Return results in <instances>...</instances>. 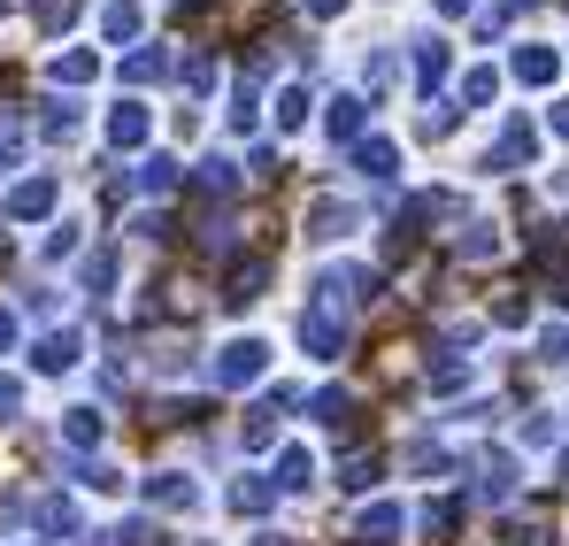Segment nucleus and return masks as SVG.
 I'll return each mask as SVG.
<instances>
[{
    "label": "nucleus",
    "mask_w": 569,
    "mask_h": 546,
    "mask_svg": "<svg viewBox=\"0 0 569 546\" xmlns=\"http://www.w3.org/2000/svg\"><path fill=\"white\" fill-rule=\"evenodd\" d=\"M562 477H569V455H562Z\"/></svg>",
    "instance_id": "8fccbe9b"
},
{
    "label": "nucleus",
    "mask_w": 569,
    "mask_h": 546,
    "mask_svg": "<svg viewBox=\"0 0 569 546\" xmlns=\"http://www.w3.org/2000/svg\"><path fill=\"white\" fill-rule=\"evenodd\" d=\"M270 485H278V493H308V485H316V455H308V447H284Z\"/></svg>",
    "instance_id": "4468645a"
},
{
    "label": "nucleus",
    "mask_w": 569,
    "mask_h": 546,
    "mask_svg": "<svg viewBox=\"0 0 569 546\" xmlns=\"http://www.w3.org/2000/svg\"><path fill=\"white\" fill-rule=\"evenodd\" d=\"M547 123H555V139H569V100H555V116H547Z\"/></svg>",
    "instance_id": "a18cd8bd"
},
{
    "label": "nucleus",
    "mask_w": 569,
    "mask_h": 546,
    "mask_svg": "<svg viewBox=\"0 0 569 546\" xmlns=\"http://www.w3.org/2000/svg\"><path fill=\"white\" fill-rule=\"evenodd\" d=\"M262 285H270V262H247V270H231L223 300H231V308H247V300H262Z\"/></svg>",
    "instance_id": "412c9836"
},
{
    "label": "nucleus",
    "mask_w": 569,
    "mask_h": 546,
    "mask_svg": "<svg viewBox=\"0 0 569 546\" xmlns=\"http://www.w3.org/2000/svg\"><path fill=\"white\" fill-rule=\"evenodd\" d=\"M239 447H247V455H270V447H278V408H247Z\"/></svg>",
    "instance_id": "a211bd4d"
},
{
    "label": "nucleus",
    "mask_w": 569,
    "mask_h": 546,
    "mask_svg": "<svg viewBox=\"0 0 569 546\" xmlns=\"http://www.w3.org/2000/svg\"><path fill=\"white\" fill-rule=\"evenodd\" d=\"M200 192H239V170H231L223 155H208V162H200Z\"/></svg>",
    "instance_id": "c756f323"
},
{
    "label": "nucleus",
    "mask_w": 569,
    "mask_h": 546,
    "mask_svg": "<svg viewBox=\"0 0 569 546\" xmlns=\"http://www.w3.org/2000/svg\"><path fill=\"white\" fill-rule=\"evenodd\" d=\"M455 123H462V108H455V100H423V116H416V139H455Z\"/></svg>",
    "instance_id": "6ab92c4d"
},
{
    "label": "nucleus",
    "mask_w": 569,
    "mask_h": 546,
    "mask_svg": "<svg viewBox=\"0 0 569 546\" xmlns=\"http://www.w3.org/2000/svg\"><path fill=\"white\" fill-rule=\"evenodd\" d=\"M108 139H116V147H147V108H139V100L108 108Z\"/></svg>",
    "instance_id": "dca6fc26"
},
{
    "label": "nucleus",
    "mask_w": 569,
    "mask_h": 546,
    "mask_svg": "<svg viewBox=\"0 0 569 546\" xmlns=\"http://www.w3.org/2000/svg\"><path fill=\"white\" fill-rule=\"evenodd\" d=\"M39 524L62 539V532H78V508H70V500H47V508H39Z\"/></svg>",
    "instance_id": "72a5a7b5"
},
{
    "label": "nucleus",
    "mask_w": 569,
    "mask_h": 546,
    "mask_svg": "<svg viewBox=\"0 0 569 546\" xmlns=\"http://www.w3.org/2000/svg\"><path fill=\"white\" fill-rule=\"evenodd\" d=\"M162 70H170V54H162V47H139V54L123 62V78H131V86H154Z\"/></svg>",
    "instance_id": "cd10ccee"
},
{
    "label": "nucleus",
    "mask_w": 569,
    "mask_h": 546,
    "mask_svg": "<svg viewBox=\"0 0 569 546\" xmlns=\"http://www.w3.org/2000/svg\"><path fill=\"white\" fill-rule=\"evenodd\" d=\"M262 123V92H254V78H239L231 86V131H254Z\"/></svg>",
    "instance_id": "5701e85b"
},
{
    "label": "nucleus",
    "mask_w": 569,
    "mask_h": 546,
    "mask_svg": "<svg viewBox=\"0 0 569 546\" xmlns=\"http://www.w3.org/2000/svg\"><path fill=\"white\" fill-rule=\"evenodd\" d=\"M78 363H86V331H78V324H62V331H47V339L31 347V369H39V377H62V369H78Z\"/></svg>",
    "instance_id": "7ed1b4c3"
},
{
    "label": "nucleus",
    "mask_w": 569,
    "mask_h": 546,
    "mask_svg": "<svg viewBox=\"0 0 569 546\" xmlns=\"http://www.w3.org/2000/svg\"><path fill=\"white\" fill-rule=\"evenodd\" d=\"M254 546H292V539H284V532H254Z\"/></svg>",
    "instance_id": "de8ad7c7"
},
{
    "label": "nucleus",
    "mask_w": 569,
    "mask_h": 546,
    "mask_svg": "<svg viewBox=\"0 0 569 546\" xmlns=\"http://www.w3.org/2000/svg\"><path fill=\"white\" fill-rule=\"evenodd\" d=\"M93 54H86V47H70V54H54V86H93Z\"/></svg>",
    "instance_id": "393cba45"
},
{
    "label": "nucleus",
    "mask_w": 569,
    "mask_h": 546,
    "mask_svg": "<svg viewBox=\"0 0 569 546\" xmlns=\"http://www.w3.org/2000/svg\"><path fill=\"white\" fill-rule=\"evenodd\" d=\"M362 300H378V270H323L308 285V308H300V347L316 355V363H339L347 355V339H355V308Z\"/></svg>",
    "instance_id": "f257e3e1"
},
{
    "label": "nucleus",
    "mask_w": 569,
    "mask_h": 546,
    "mask_svg": "<svg viewBox=\"0 0 569 546\" xmlns=\"http://www.w3.org/2000/svg\"><path fill=\"white\" fill-rule=\"evenodd\" d=\"M447 70H455V54H447V39H416V86H423V100L447 86Z\"/></svg>",
    "instance_id": "423d86ee"
},
{
    "label": "nucleus",
    "mask_w": 569,
    "mask_h": 546,
    "mask_svg": "<svg viewBox=\"0 0 569 546\" xmlns=\"http://www.w3.org/2000/svg\"><path fill=\"white\" fill-rule=\"evenodd\" d=\"M516 78H523V86H555V78H562V54H555V47H516Z\"/></svg>",
    "instance_id": "f8f14e48"
},
{
    "label": "nucleus",
    "mask_w": 569,
    "mask_h": 546,
    "mask_svg": "<svg viewBox=\"0 0 569 546\" xmlns=\"http://www.w3.org/2000/svg\"><path fill=\"white\" fill-rule=\"evenodd\" d=\"M462 385H470V363H462V355L431 363V393H462Z\"/></svg>",
    "instance_id": "7c9ffc66"
},
{
    "label": "nucleus",
    "mask_w": 569,
    "mask_h": 546,
    "mask_svg": "<svg viewBox=\"0 0 569 546\" xmlns=\"http://www.w3.org/2000/svg\"><path fill=\"white\" fill-rule=\"evenodd\" d=\"M62 255H78V224H62V231L47 239V262H62Z\"/></svg>",
    "instance_id": "58836bf2"
},
{
    "label": "nucleus",
    "mask_w": 569,
    "mask_h": 546,
    "mask_svg": "<svg viewBox=\"0 0 569 546\" xmlns=\"http://www.w3.org/2000/svg\"><path fill=\"white\" fill-rule=\"evenodd\" d=\"M262 369H270V347H262V339H231V347H216L208 377H216L223 393H239V385H254Z\"/></svg>",
    "instance_id": "f03ea898"
},
{
    "label": "nucleus",
    "mask_w": 569,
    "mask_h": 546,
    "mask_svg": "<svg viewBox=\"0 0 569 546\" xmlns=\"http://www.w3.org/2000/svg\"><path fill=\"white\" fill-rule=\"evenodd\" d=\"M492 255H500V231H485V224H477L470 239H462V262H492Z\"/></svg>",
    "instance_id": "2f4dec72"
},
{
    "label": "nucleus",
    "mask_w": 569,
    "mask_h": 546,
    "mask_svg": "<svg viewBox=\"0 0 569 546\" xmlns=\"http://www.w3.org/2000/svg\"><path fill=\"white\" fill-rule=\"evenodd\" d=\"M139 192H178V162L170 155H147L139 162Z\"/></svg>",
    "instance_id": "bb28decb"
},
{
    "label": "nucleus",
    "mask_w": 569,
    "mask_h": 546,
    "mask_svg": "<svg viewBox=\"0 0 569 546\" xmlns=\"http://www.w3.org/2000/svg\"><path fill=\"white\" fill-rule=\"evenodd\" d=\"M523 447H555V416H531L523 424Z\"/></svg>",
    "instance_id": "ea45409f"
},
{
    "label": "nucleus",
    "mask_w": 569,
    "mask_h": 546,
    "mask_svg": "<svg viewBox=\"0 0 569 546\" xmlns=\"http://www.w3.org/2000/svg\"><path fill=\"white\" fill-rule=\"evenodd\" d=\"M270 500H278L270 477H239V485H231V508H239V516H270Z\"/></svg>",
    "instance_id": "aec40b11"
},
{
    "label": "nucleus",
    "mask_w": 569,
    "mask_h": 546,
    "mask_svg": "<svg viewBox=\"0 0 569 546\" xmlns=\"http://www.w3.org/2000/svg\"><path fill=\"white\" fill-rule=\"evenodd\" d=\"M539 355H547V363H569V331H547V339H539Z\"/></svg>",
    "instance_id": "37998d69"
},
{
    "label": "nucleus",
    "mask_w": 569,
    "mask_h": 546,
    "mask_svg": "<svg viewBox=\"0 0 569 546\" xmlns=\"http://www.w3.org/2000/svg\"><path fill=\"white\" fill-rule=\"evenodd\" d=\"M16 408H23V385H16V377H0V424H8Z\"/></svg>",
    "instance_id": "79ce46f5"
},
{
    "label": "nucleus",
    "mask_w": 569,
    "mask_h": 546,
    "mask_svg": "<svg viewBox=\"0 0 569 546\" xmlns=\"http://www.w3.org/2000/svg\"><path fill=\"white\" fill-rule=\"evenodd\" d=\"M462 524V500H423V539L447 546V532Z\"/></svg>",
    "instance_id": "4be33fe9"
},
{
    "label": "nucleus",
    "mask_w": 569,
    "mask_h": 546,
    "mask_svg": "<svg viewBox=\"0 0 569 546\" xmlns=\"http://www.w3.org/2000/svg\"><path fill=\"white\" fill-rule=\"evenodd\" d=\"M178 78H186V92H208V86H216V62H208V54H186Z\"/></svg>",
    "instance_id": "f704fd0d"
},
{
    "label": "nucleus",
    "mask_w": 569,
    "mask_h": 546,
    "mask_svg": "<svg viewBox=\"0 0 569 546\" xmlns=\"http://www.w3.org/2000/svg\"><path fill=\"white\" fill-rule=\"evenodd\" d=\"M439 16H470V0H439Z\"/></svg>",
    "instance_id": "09e8293b"
},
{
    "label": "nucleus",
    "mask_w": 569,
    "mask_h": 546,
    "mask_svg": "<svg viewBox=\"0 0 569 546\" xmlns=\"http://www.w3.org/2000/svg\"><path fill=\"white\" fill-rule=\"evenodd\" d=\"M139 23H147V16H139V0H108V8H100V31H108L116 47H131V39H139Z\"/></svg>",
    "instance_id": "2eb2a0df"
},
{
    "label": "nucleus",
    "mask_w": 569,
    "mask_h": 546,
    "mask_svg": "<svg viewBox=\"0 0 569 546\" xmlns=\"http://www.w3.org/2000/svg\"><path fill=\"white\" fill-rule=\"evenodd\" d=\"M477 500H492V508L516 500V461L508 455H485V469H477Z\"/></svg>",
    "instance_id": "9d476101"
},
{
    "label": "nucleus",
    "mask_w": 569,
    "mask_h": 546,
    "mask_svg": "<svg viewBox=\"0 0 569 546\" xmlns=\"http://www.w3.org/2000/svg\"><path fill=\"white\" fill-rule=\"evenodd\" d=\"M323 123H331V139H362L370 100H362V92H347V100H331V116H323Z\"/></svg>",
    "instance_id": "f3484780"
},
{
    "label": "nucleus",
    "mask_w": 569,
    "mask_h": 546,
    "mask_svg": "<svg viewBox=\"0 0 569 546\" xmlns=\"http://www.w3.org/2000/svg\"><path fill=\"white\" fill-rule=\"evenodd\" d=\"M54 192H62V178H54V170H39V178H23V185H16V192H8L0 208H8L16 224H39V216L54 208Z\"/></svg>",
    "instance_id": "20e7f679"
},
{
    "label": "nucleus",
    "mask_w": 569,
    "mask_h": 546,
    "mask_svg": "<svg viewBox=\"0 0 569 546\" xmlns=\"http://www.w3.org/2000/svg\"><path fill=\"white\" fill-rule=\"evenodd\" d=\"M147 500H154V508H192L200 485H192L186 469H154V477H147Z\"/></svg>",
    "instance_id": "0eeeda50"
},
{
    "label": "nucleus",
    "mask_w": 569,
    "mask_h": 546,
    "mask_svg": "<svg viewBox=\"0 0 569 546\" xmlns=\"http://www.w3.org/2000/svg\"><path fill=\"white\" fill-rule=\"evenodd\" d=\"M39 16H47V31H62V23H78V0H47Z\"/></svg>",
    "instance_id": "a19ab883"
},
{
    "label": "nucleus",
    "mask_w": 569,
    "mask_h": 546,
    "mask_svg": "<svg viewBox=\"0 0 569 546\" xmlns=\"http://www.w3.org/2000/svg\"><path fill=\"white\" fill-rule=\"evenodd\" d=\"M492 100H500V70H470V78H462V100H455V108H492Z\"/></svg>",
    "instance_id": "a878e982"
},
{
    "label": "nucleus",
    "mask_w": 569,
    "mask_h": 546,
    "mask_svg": "<svg viewBox=\"0 0 569 546\" xmlns=\"http://www.w3.org/2000/svg\"><path fill=\"white\" fill-rule=\"evenodd\" d=\"M392 162H400L392 139H355V170H362L370 185H392Z\"/></svg>",
    "instance_id": "ddd939ff"
},
{
    "label": "nucleus",
    "mask_w": 569,
    "mask_h": 546,
    "mask_svg": "<svg viewBox=\"0 0 569 546\" xmlns=\"http://www.w3.org/2000/svg\"><path fill=\"white\" fill-rule=\"evenodd\" d=\"M100 439H108V424H100V408H70V416H62V447H78V455H93Z\"/></svg>",
    "instance_id": "9b49d317"
},
{
    "label": "nucleus",
    "mask_w": 569,
    "mask_h": 546,
    "mask_svg": "<svg viewBox=\"0 0 569 546\" xmlns=\"http://www.w3.org/2000/svg\"><path fill=\"white\" fill-rule=\"evenodd\" d=\"M308 116H316V92H308V86H284L278 92V123H284V131H300Z\"/></svg>",
    "instance_id": "b1692460"
},
{
    "label": "nucleus",
    "mask_w": 569,
    "mask_h": 546,
    "mask_svg": "<svg viewBox=\"0 0 569 546\" xmlns=\"http://www.w3.org/2000/svg\"><path fill=\"white\" fill-rule=\"evenodd\" d=\"M355 224H362V216H355L347 200H316V208H308V239H347Z\"/></svg>",
    "instance_id": "6e6552de"
},
{
    "label": "nucleus",
    "mask_w": 569,
    "mask_h": 546,
    "mask_svg": "<svg viewBox=\"0 0 569 546\" xmlns=\"http://www.w3.org/2000/svg\"><path fill=\"white\" fill-rule=\"evenodd\" d=\"M108 285H116V255H93L86 262V292H108Z\"/></svg>",
    "instance_id": "c9c22d12"
},
{
    "label": "nucleus",
    "mask_w": 569,
    "mask_h": 546,
    "mask_svg": "<svg viewBox=\"0 0 569 546\" xmlns=\"http://www.w3.org/2000/svg\"><path fill=\"white\" fill-rule=\"evenodd\" d=\"M47 131H54V139H78V100H54V108H47Z\"/></svg>",
    "instance_id": "473e14b6"
},
{
    "label": "nucleus",
    "mask_w": 569,
    "mask_h": 546,
    "mask_svg": "<svg viewBox=\"0 0 569 546\" xmlns=\"http://www.w3.org/2000/svg\"><path fill=\"white\" fill-rule=\"evenodd\" d=\"M370 477H378V461H370V455H347V477H339V485H355V493H370Z\"/></svg>",
    "instance_id": "e433bc0d"
},
{
    "label": "nucleus",
    "mask_w": 569,
    "mask_h": 546,
    "mask_svg": "<svg viewBox=\"0 0 569 546\" xmlns=\"http://www.w3.org/2000/svg\"><path fill=\"white\" fill-rule=\"evenodd\" d=\"M339 8H347V0H308V16H316V23H331Z\"/></svg>",
    "instance_id": "c03bdc74"
},
{
    "label": "nucleus",
    "mask_w": 569,
    "mask_h": 546,
    "mask_svg": "<svg viewBox=\"0 0 569 546\" xmlns=\"http://www.w3.org/2000/svg\"><path fill=\"white\" fill-rule=\"evenodd\" d=\"M400 524H408V516H400V500H370L355 532H362L370 546H392V539H400Z\"/></svg>",
    "instance_id": "1a4fd4ad"
},
{
    "label": "nucleus",
    "mask_w": 569,
    "mask_h": 546,
    "mask_svg": "<svg viewBox=\"0 0 569 546\" xmlns=\"http://www.w3.org/2000/svg\"><path fill=\"white\" fill-rule=\"evenodd\" d=\"M531 155H539V131L516 116V123H500V147L485 155V170H531Z\"/></svg>",
    "instance_id": "39448f33"
},
{
    "label": "nucleus",
    "mask_w": 569,
    "mask_h": 546,
    "mask_svg": "<svg viewBox=\"0 0 569 546\" xmlns=\"http://www.w3.org/2000/svg\"><path fill=\"white\" fill-rule=\"evenodd\" d=\"M362 86H370V92L392 86V54H370V62H362Z\"/></svg>",
    "instance_id": "4c0bfd02"
},
{
    "label": "nucleus",
    "mask_w": 569,
    "mask_h": 546,
    "mask_svg": "<svg viewBox=\"0 0 569 546\" xmlns=\"http://www.w3.org/2000/svg\"><path fill=\"white\" fill-rule=\"evenodd\" d=\"M308 416H316V424H347V416H355V400H347L339 385H323V393L308 400Z\"/></svg>",
    "instance_id": "c85d7f7f"
},
{
    "label": "nucleus",
    "mask_w": 569,
    "mask_h": 546,
    "mask_svg": "<svg viewBox=\"0 0 569 546\" xmlns=\"http://www.w3.org/2000/svg\"><path fill=\"white\" fill-rule=\"evenodd\" d=\"M8 347H16V316L0 308V355H8Z\"/></svg>",
    "instance_id": "49530a36"
}]
</instances>
